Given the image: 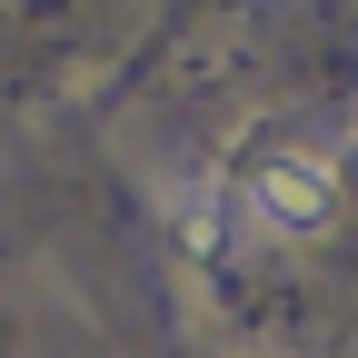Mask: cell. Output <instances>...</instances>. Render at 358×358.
I'll return each instance as SVG.
<instances>
[{
	"label": "cell",
	"instance_id": "cell-1",
	"mask_svg": "<svg viewBox=\"0 0 358 358\" xmlns=\"http://www.w3.org/2000/svg\"><path fill=\"white\" fill-rule=\"evenodd\" d=\"M268 239H319L329 219H338V169L319 150H279V159H259L249 179V199H239Z\"/></svg>",
	"mask_w": 358,
	"mask_h": 358
}]
</instances>
